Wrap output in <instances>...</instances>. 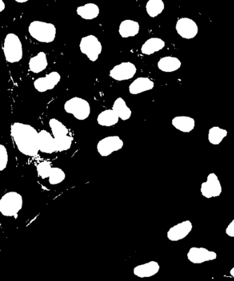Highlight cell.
<instances>
[{
  "mask_svg": "<svg viewBox=\"0 0 234 281\" xmlns=\"http://www.w3.org/2000/svg\"><path fill=\"white\" fill-rule=\"evenodd\" d=\"M11 135L18 150L27 157H36L39 153V133L33 126L15 122L11 126Z\"/></svg>",
  "mask_w": 234,
  "mask_h": 281,
  "instance_id": "6da1fadb",
  "label": "cell"
},
{
  "mask_svg": "<svg viewBox=\"0 0 234 281\" xmlns=\"http://www.w3.org/2000/svg\"><path fill=\"white\" fill-rule=\"evenodd\" d=\"M28 32L36 41L50 44L55 40L56 28L52 24L42 21H33L28 26Z\"/></svg>",
  "mask_w": 234,
  "mask_h": 281,
  "instance_id": "7a4b0ae2",
  "label": "cell"
},
{
  "mask_svg": "<svg viewBox=\"0 0 234 281\" xmlns=\"http://www.w3.org/2000/svg\"><path fill=\"white\" fill-rule=\"evenodd\" d=\"M49 125L55 140L56 150L64 152L71 147L73 138L69 135V130L62 122L55 118L50 119Z\"/></svg>",
  "mask_w": 234,
  "mask_h": 281,
  "instance_id": "3957f363",
  "label": "cell"
},
{
  "mask_svg": "<svg viewBox=\"0 0 234 281\" xmlns=\"http://www.w3.org/2000/svg\"><path fill=\"white\" fill-rule=\"evenodd\" d=\"M24 199L16 191L6 193L0 199V213L5 217H16L22 209Z\"/></svg>",
  "mask_w": 234,
  "mask_h": 281,
  "instance_id": "277c9868",
  "label": "cell"
},
{
  "mask_svg": "<svg viewBox=\"0 0 234 281\" xmlns=\"http://www.w3.org/2000/svg\"><path fill=\"white\" fill-rule=\"evenodd\" d=\"M3 50L6 60L10 63H16L23 58V46L17 34H7L4 42Z\"/></svg>",
  "mask_w": 234,
  "mask_h": 281,
  "instance_id": "5b68a950",
  "label": "cell"
},
{
  "mask_svg": "<svg viewBox=\"0 0 234 281\" xmlns=\"http://www.w3.org/2000/svg\"><path fill=\"white\" fill-rule=\"evenodd\" d=\"M66 113L73 115L78 120H86L90 117L91 106L90 103L83 98L74 97L67 101L64 104Z\"/></svg>",
  "mask_w": 234,
  "mask_h": 281,
  "instance_id": "8992f818",
  "label": "cell"
},
{
  "mask_svg": "<svg viewBox=\"0 0 234 281\" xmlns=\"http://www.w3.org/2000/svg\"><path fill=\"white\" fill-rule=\"evenodd\" d=\"M80 50L91 61L95 62L102 53V46L101 42L99 41L96 36L90 34L84 36L80 40Z\"/></svg>",
  "mask_w": 234,
  "mask_h": 281,
  "instance_id": "52a82bcc",
  "label": "cell"
},
{
  "mask_svg": "<svg viewBox=\"0 0 234 281\" xmlns=\"http://www.w3.org/2000/svg\"><path fill=\"white\" fill-rule=\"evenodd\" d=\"M124 146V142L120 137L114 135L109 136L99 141L97 144V151L101 157H107L112 154L120 150Z\"/></svg>",
  "mask_w": 234,
  "mask_h": 281,
  "instance_id": "ba28073f",
  "label": "cell"
},
{
  "mask_svg": "<svg viewBox=\"0 0 234 281\" xmlns=\"http://www.w3.org/2000/svg\"><path fill=\"white\" fill-rule=\"evenodd\" d=\"M223 191L221 182L215 173L209 174L207 181L201 184V193L205 198L219 197Z\"/></svg>",
  "mask_w": 234,
  "mask_h": 281,
  "instance_id": "9c48e42d",
  "label": "cell"
},
{
  "mask_svg": "<svg viewBox=\"0 0 234 281\" xmlns=\"http://www.w3.org/2000/svg\"><path fill=\"white\" fill-rule=\"evenodd\" d=\"M137 72L136 66L131 62H123L114 66L110 71V76L117 81L133 78Z\"/></svg>",
  "mask_w": 234,
  "mask_h": 281,
  "instance_id": "30bf717a",
  "label": "cell"
},
{
  "mask_svg": "<svg viewBox=\"0 0 234 281\" xmlns=\"http://www.w3.org/2000/svg\"><path fill=\"white\" fill-rule=\"evenodd\" d=\"M187 257L194 264H201L217 260V254L205 248L192 247L187 252Z\"/></svg>",
  "mask_w": 234,
  "mask_h": 281,
  "instance_id": "8fae6325",
  "label": "cell"
},
{
  "mask_svg": "<svg viewBox=\"0 0 234 281\" xmlns=\"http://www.w3.org/2000/svg\"><path fill=\"white\" fill-rule=\"evenodd\" d=\"M176 30L179 36L186 39L195 38L199 32L197 23L187 17L181 18L177 21Z\"/></svg>",
  "mask_w": 234,
  "mask_h": 281,
  "instance_id": "7c38bea8",
  "label": "cell"
},
{
  "mask_svg": "<svg viewBox=\"0 0 234 281\" xmlns=\"http://www.w3.org/2000/svg\"><path fill=\"white\" fill-rule=\"evenodd\" d=\"M60 81V75L57 72H52L37 78L34 82V87L37 92L44 93L53 90Z\"/></svg>",
  "mask_w": 234,
  "mask_h": 281,
  "instance_id": "4fadbf2b",
  "label": "cell"
},
{
  "mask_svg": "<svg viewBox=\"0 0 234 281\" xmlns=\"http://www.w3.org/2000/svg\"><path fill=\"white\" fill-rule=\"evenodd\" d=\"M193 228L192 222L189 220H185L171 227L167 232V237L171 242H179L186 237L190 233Z\"/></svg>",
  "mask_w": 234,
  "mask_h": 281,
  "instance_id": "5bb4252c",
  "label": "cell"
},
{
  "mask_svg": "<svg viewBox=\"0 0 234 281\" xmlns=\"http://www.w3.org/2000/svg\"><path fill=\"white\" fill-rule=\"evenodd\" d=\"M160 266L158 263L151 261L146 264L139 265L133 269V274L139 278H150L159 272Z\"/></svg>",
  "mask_w": 234,
  "mask_h": 281,
  "instance_id": "9a60e30c",
  "label": "cell"
},
{
  "mask_svg": "<svg viewBox=\"0 0 234 281\" xmlns=\"http://www.w3.org/2000/svg\"><path fill=\"white\" fill-rule=\"evenodd\" d=\"M39 151L46 154H52L57 152L55 140L48 131L42 130L39 133Z\"/></svg>",
  "mask_w": 234,
  "mask_h": 281,
  "instance_id": "2e32d148",
  "label": "cell"
},
{
  "mask_svg": "<svg viewBox=\"0 0 234 281\" xmlns=\"http://www.w3.org/2000/svg\"><path fill=\"white\" fill-rule=\"evenodd\" d=\"M154 87V82L150 78L140 77L130 84L129 90L131 94L138 95L147 91L152 90Z\"/></svg>",
  "mask_w": 234,
  "mask_h": 281,
  "instance_id": "e0dca14e",
  "label": "cell"
},
{
  "mask_svg": "<svg viewBox=\"0 0 234 281\" xmlns=\"http://www.w3.org/2000/svg\"><path fill=\"white\" fill-rule=\"evenodd\" d=\"M140 28L138 21L131 19L124 20L119 26V34L122 38L133 37L138 34Z\"/></svg>",
  "mask_w": 234,
  "mask_h": 281,
  "instance_id": "ac0fdd59",
  "label": "cell"
},
{
  "mask_svg": "<svg viewBox=\"0 0 234 281\" xmlns=\"http://www.w3.org/2000/svg\"><path fill=\"white\" fill-rule=\"evenodd\" d=\"M48 64L47 55L45 52H41L30 58L29 70L34 74H39L47 68Z\"/></svg>",
  "mask_w": 234,
  "mask_h": 281,
  "instance_id": "d6986e66",
  "label": "cell"
},
{
  "mask_svg": "<svg viewBox=\"0 0 234 281\" xmlns=\"http://www.w3.org/2000/svg\"><path fill=\"white\" fill-rule=\"evenodd\" d=\"M76 13L82 19L92 20L96 19L100 15V8L96 4L88 3L78 7Z\"/></svg>",
  "mask_w": 234,
  "mask_h": 281,
  "instance_id": "ffe728a7",
  "label": "cell"
},
{
  "mask_svg": "<svg viewBox=\"0 0 234 281\" xmlns=\"http://www.w3.org/2000/svg\"><path fill=\"white\" fill-rule=\"evenodd\" d=\"M173 126L181 132L190 133L195 127V119L190 117L177 116L172 120Z\"/></svg>",
  "mask_w": 234,
  "mask_h": 281,
  "instance_id": "44dd1931",
  "label": "cell"
},
{
  "mask_svg": "<svg viewBox=\"0 0 234 281\" xmlns=\"http://www.w3.org/2000/svg\"><path fill=\"white\" fill-rule=\"evenodd\" d=\"M157 66L162 72L171 73L178 70L181 68V62L174 56H165L159 60Z\"/></svg>",
  "mask_w": 234,
  "mask_h": 281,
  "instance_id": "7402d4cb",
  "label": "cell"
},
{
  "mask_svg": "<svg viewBox=\"0 0 234 281\" xmlns=\"http://www.w3.org/2000/svg\"><path fill=\"white\" fill-rule=\"evenodd\" d=\"M165 41L160 38L153 37L147 40L142 46L141 52L146 55L151 54L160 51L165 47Z\"/></svg>",
  "mask_w": 234,
  "mask_h": 281,
  "instance_id": "603a6c76",
  "label": "cell"
},
{
  "mask_svg": "<svg viewBox=\"0 0 234 281\" xmlns=\"http://www.w3.org/2000/svg\"><path fill=\"white\" fill-rule=\"evenodd\" d=\"M119 117L113 109L102 111L97 117V122L102 126L110 127L118 124Z\"/></svg>",
  "mask_w": 234,
  "mask_h": 281,
  "instance_id": "cb8c5ba5",
  "label": "cell"
},
{
  "mask_svg": "<svg viewBox=\"0 0 234 281\" xmlns=\"http://www.w3.org/2000/svg\"><path fill=\"white\" fill-rule=\"evenodd\" d=\"M112 109L118 115L119 118L123 121L128 120L132 115V111L122 98H118L115 100Z\"/></svg>",
  "mask_w": 234,
  "mask_h": 281,
  "instance_id": "d4e9b609",
  "label": "cell"
},
{
  "mask_svg": "<svg viewBox=\"0 0 234 281\" xmlns=\"http://www.w3.org/2000/svg\"><path fill=\"white\" fill-rule=\"evenodd\" d=\"M227 131L218 126L212 127L209 130L208 140L211 144L217 145L227 136Z\"/></svg>",
  "mask_w": 234,
  "mask_h": 281,
  "instance_id": "484cf974",
  "label": "cell"
},
{
  "mask_svg": "<svg viewBox=\"0 0 234 281\" xmlns=\"http://www.w3.org/2000/svg\"><path fill=\"white\" fill-rule=\"evenodd\" d=\"M164 3L162 0H149L146 5L147 13L152 18L160 15L164 10Z\"/></svg>",
  "mask_w": 234,
  "mask_h": 281,
  "instance_id": "4316f807",
  "label": "cell"
},
{
  "mask_svg": "<svg viewBox=\"0 0 234 281\" xmlns=\"http://www.w3.org/2000/svg\"><path fill=\"white\" fill-rule=\"evenodd\" d=\"M66 175L64 171L60 167H52L51 173L48 178L50 185H56L62 183L66 179Z\"/></svg>",
  "mask_w": 234,
  "mask_h": 281,
  "instance_id": "83f0119b",
  "label": "cell"
},
{
  "mask_svg": "<svg viewBox=\"0 0 234 281\" xmlns=\"http://www.w3.org/2000/svg\"><path fill=\"white\" fill-rule=\"evenodd\" d=\"M52 167L49 161H44L40 162L37 166V171L38 175L41 179H48L51 173Z\"/></svg>",
  "mask_w": 234,
  "mask_h": 281,
  "instance_id": "f1b7e54d",
  "label": "cell"
},
{
  "mask_svg": "<svg viewBox=\"0 0 234 281\" xmlns=\"http://www.w3.org/2000/svg\"><path fill=\"white\" fill-rule=\"evenodd\" d=\"M9 163V154L7 147L4 145H0V171L5 170Z\"/></svg>",
  "mask_w": 234,
  "mask_h": 281,
  "instance_id": "f546056e",
  "label": "cell"
},
{
  "mask_svg": "<svg viewBox=\"0 0 234 281\" xmlns=\"http://www.w3.org/2000/svg\"><path fill=\"white\" fill-rule=\"evenodd\" d=\"M226 234L230 237H234V220L230 222L225 230Z\"/></svg>",
  "mask_w": 234,
  "mask_h": 281,
  "instance_id": "4dcf8cb0",
  "label": "cell"
},
{
  "mask_svg": "<svg viewBox=\"0 0 234 281\" xmlns=\"http://www.w3.org/2000/svg\"><path fill=\"white\" fill-rule=\"evenodd\" d=\"M6 8V5L5 3L3 1V0H1L0 1V12H3L4 10Z\"/></svg>",
  "mask_w": 234,
  "mask_h": 281,
  "instance_id": "1f68e13d",
  "label": "cell"
},
{
  "mask_svg": "<svg viewBox=\"0 0 234 281\" xmlns=\"http://www.w3.org/2000/svg\"><path fill=\"white\" fill-rule=\"evenodd\" d=\"M17 3H27L28 0H16Z\"/></svg>",
  "mask_w": 234,
  "mask_h": 281,
  "instance_id": "d6a6232c",
  "label": "cell"
},
{
  "mask_svg": "<svg viewBox=\"0 0 234 281\" xmlns=\"http://www.w3.org/2000/svg\"><path fill=\"white\" fill-rule=\"evenodd\" d=\"M230 275L234 278V267L231 268V270H230Z\"/></svg>",
  "mask_w": 234,
  "mask_h": 281,
  "instance_id": "836d02e7",
  "label": "cell"
}]
</instances>
